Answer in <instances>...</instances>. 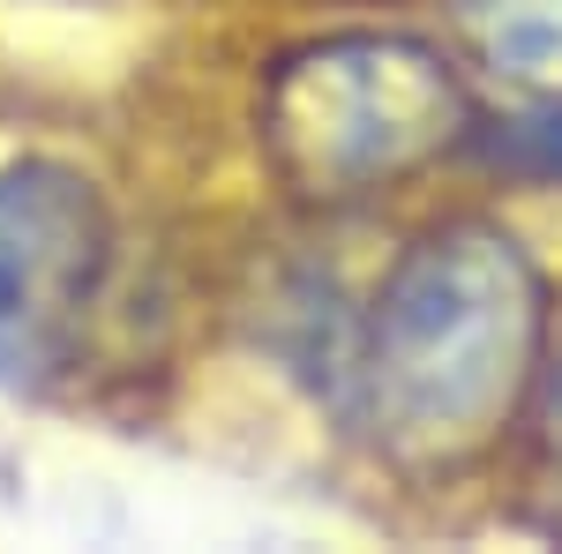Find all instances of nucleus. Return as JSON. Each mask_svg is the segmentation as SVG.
<instances>
[{"instance_id":"obj_1","label":"nucleus","mask_w":562,"mask_h":554,"mask_svg":"<svg viewBox=\"0 0 562 554\" xmlns=\"http://www.w3.org/2000/svg\"><path fill=\"white\" fill-rule=\"evenodd\" d=\"M548 285L503 225H435L390 262L352 352L375 434L413 457H450L518 405L540 368Z\"/></svg>"},{"instance_id":"obj_2","label":"nucleus","mask_w":562,"mask_h":554,"mask_svg":"<svg viewBox=\"0 0 562 554\" xmlns=\"http://www.w3.org/2000/svg\"><path fill=\"white\" fill-rule=\"evenodd\" d=\"M465 121L473 113L450 60L420 38L383 31L301 45L262 83V143L301 195L383 188L458 143Z\"/></svg>"},{"instance_id":"obj_3","label":"nucleus","mask_w":562,"mask_h":554,"mask_svg":"<svg viewBox=\"0 0 562 554\" xmlns=\"http://www.w3.org/2000/svg\"><path fill=\"white\" fill-rule=\"evenodd\" d=\"M113 262L105 203L60 158L0 166V375L38 383L53 375L76 338Z\"/></svg>"},{"instance_id":"obj_4","label":"nucleus","mask_w":562,"mask_h":554,"mask_svg":"<svg viewBox=\"0 0 562 554\" xmlns=\"http://www.w3.org/2000/svg\"><path fill=\"white\" fill-rule=\"evenodd\" d=\"M450 23L487 76L562 98V0H450Z\"/></svg>"},{"instance_id":"obj_5","label":"nucleus","mask_w":562,"mask_h":554,"mask_svg":"<svg viewBox=\"0 0 562 554\" xmlns=\"http://www.w3.org/2000/svg\"><path fill=\"white\" fill-rule=\"evenodd\" d=\"M473 150H480V166H495L503 180L562 188V105L518 113V121H487V128H473Z\"/></svg>"},{"instance_id":"obj_6","label":"nucleus","mask_w":562,"mask_h":554,"mask_svg":"<svg viewBox=\"0 0 562 554\" xmlns=\"http://www.w3.org/2000/svg\"><path fill=\"white\" fill-rule=\"evenodd\" d=\"M540 434H548V457L562 472V360L548 368V405H540Z\"/></svg>"}]
</instances>
